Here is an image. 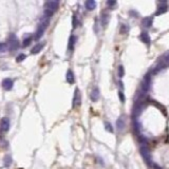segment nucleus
<instances>
[{
    "label": "nucleus",
    "mask_w": 169,
    "mask_h": 169,
    "mask_svg": "<svg viewBox=\"0 0 169 169\" xmlns=\"http://www.w3.org/2000/svg\"><path fill=\"white\" fill-rule=\"evenodd\" d=\"M58 5H59L58 1H48V2H46V4H44V6H43L44 17H47V18L50 19L51 17L53 16V14H54V13L57 11Z\"/></svg>",
    "instance_id": "nucleus-1"
},
{
    "label": "nucleus",
    "mask_w": 169,
    "mask_h": 169,
    "mask_svg": "<svg viewBox=\"0 0 169 169\" xmlns=\"http://www.w3.org/2000/svg\"><path fill=\"white\" fill-rule=\"evenodd\" d=\"M49 21H50V19L47 18V17H43V18L41 19L40 23H39V26H38V29H37V31H36V34H35V39H39L42 35H43L44 31H46L47 26H48V24H49Z\"/></svg>",
    "instance_id": "nucleus-2"
},
{
    "label": "nucleus",
    "mask_w": 169,
    "mask_h": 169,
    "mask_svg": "<svg viewBox=\"0 0 169 169\" xmlns=\"http://www.w3.org/2000/svg\"><path fill=\"white\" fill-rule=\"evenodd\" d=\"M8 47L10 49V51H16L19 48V41L17 40L16 36L14 34H12L10 36V41H9Z\"/></svg>",
    "instance_id": "nucleus-3"
},
{
    "label": "nucleus",
    "mask_w": 169,
    "mask_h": 169,
    "mask_svg": "<svg viewBox=\"0 0 169 169\" xmlns=\"http://www.w3.org/2000/svg\"><path fill=\"white\" fill-rule=\"evenodd\" d=\"M13 84H14V81L11 78H4L3 81H2V87H3V89L6 91L12 90Z\"/></svg>",
    "instance_id": "nucleus-4"
},
{
    "label": "nucleus",
    "mask_w": 169,
    "mask_h": 169,
    "mask_svg": "<svg viewBox=\"0 0 169 169\" xmlns=\"http://www.w3.org/2000/svg\"><path fill=\"white\" fill-rule=\"evenodd\" d=\"M0 126H1V130L4 131V132H6V131H9V129H10V119H8V117H3V119H1V122H0Z\"/></svg>",
    "instance_id": "nucleus-5"
},
{
    "label": "nucleus",
    "mask_w": 169,
    "mask_h": 169,
    "mask_svg": "<svg viewBox=\"0 0 169 169\" xmlns=\"http://www.w3.org/2000/svg\"><path fill=\"white\" fill-rule=\"evenodd\" d=\"M81 93H79V90L78 89H76L75 90V93H74V97H73V107H77L79 106V104H81Z\"/></svg>",
    "instance_id": "nucleus-6"
},
{
    "label": "nucleus",
    "mask_w": 169,
    "mask_h": 169,
    "mask_svg": "<svg viewBox=\"0 0 169 169\" xmlns=\"http://www.w3.org/2000/svg\"><path fill=\"white\" fill-rule=\"evenodd\" d=\"M44 47V42H39V43H36V46L31 50V53L32 54H38L39 52L43 49Z\"/></svg>",
    "instance_id": "nucleus-7"
},
{
    "label": "nucleus",
    "mask_w": 169,
    "mask_h": 169,
    "mask_svg": "<svg viewBox=\"0 0 169 169\" xmlns=\"http://www.w3.org/2000/svg\"><path fill=\"white\" fill-rule=\"evenodd\" d=\"M91 99H92L93 102H96L97 99L99 98V90L97 88H94L92 90V92H91V95H90Z\"/></svg>",
    "instance_id": "nucleus-8"
},
{
    "label": "nucleus",
    "mask_w": 169,
    "mask_h": 169,
    "mask_svg": "<svg viewBox=\"0 0 169 169\" xmlns=\"http://www.w3.org/2000/svg\"><path fill=\"white\" fill-rule=\"evenodd\" d=\"M84 5H86L87 10L92 11V10H94V9L96 8V2H95L94 0H88V1H86Z\"/></svg>",
    "instance_id": "nucleus-9"
},
{
    "label": "nucleus",
    "mask_w": 169,
    "mask_h": 169,
    "mask_svg": "<svg viewBox=\"0 0 169 169\" xmlns=\"http://www.w3.org/2000/svg\"><path fill=\"white\" fill-rule=\"evenodd\" d=\"M67 81H68L69 84H74L75 81V78H74V74H73V72L71 70H69L68 72H67Z\"/></svg>",
    "instance_id": "nucleus-10"
},
{
    "label": "nucleus",
    "mask_w": 169,
    "mask_h": 169,
    "mask_svg": "<svg viewBox=\"0 0 169 169\" xmlns=\"http://www.w3.org/2000/svg\"><path fill=\"white\" fill-rule=\"evenodd\" d=\"M140 38H141V40L143 41L144 43H150V37H149L148 33L143 32L141 35H140Z\"/></svg>",
    "instance_id": "nucleus-11"
},
{
    "label": "nucleus",
    "mask_w": 169,
    "mask_h": 169,
    "mask_svg": "<svg viewBox=\"0 0 169 169\" xmlns=\"http://www.w3.org/2000/svg\"><path fill=\"white\" fill-rule=\"evenodd\" d=\"M116 127H117V130H119V131H122L125 128V121H124L123 117H119L116 121Z\"/></svg>",
    "instance_id": "nucleus-12"
},
{
    "label": "nucleus",
    "mask_w": 169,
    "mask_h": 169,
    "mask_svg": "<svg viewBox=\"0 0 169 169\" xmlns=\"http://www.w3.org/2000/svg\"><path fill=\"white\" fill-rule=\"evenodd\" d=\"M141 153H142V155L144 157V159H145L146 161L148 162V163H150V157H149V152H148L147 148H146V147H142L141 148Z\"/></svg>",
    "instance_id": "nucleus-13"
},
{
    "label": "nucleus",
    "mask_w": 169,
    "mask_h": 169,
    "mask_svg": "<svg viewBox=\"0 0 169 169\" xmlns=\"http://www.w3.org/2000/svg\"><path fill=\"white\" fill-rule=\"evenodd\" d=\"M75 41H76V37L73 36V35H72V36L70 37V39H69V47H68L69 51H72L73 49H74Z\"/></svg>",
    "instance_id": "nucleus-14"
},
{
    "label": "nucleus",
    "mask_w": 169,
    "mask_h": 169,
    "mask_svg": "<svg viewBox=\"0 0 169 169\" xmlns=\"http://www.w3.org/2000/svg\"><path fill=\"white\" fill-rule=\"evenodd\" d=\"M3 164H4V166H6V167H9V166L12 164V157H11V155H5V157H4Z\"/></svg>",
    "instance_id": "nucleus-15"
},
{
    "label": "nucleus",
    "mask_w": 169,
    "mask_h": 169,
    "mask_svg": "<svg viewBox=\"0 0 169 169\" xmlns=\"http://www.w3.org/2000/svg\"><path fill=\"white\" fill-rule=\"evenodd\" d=\"M166 11H167V5H166V4H164V5H161L159 8V10L157 11V15L163 14V13H165Z\"/></svg>",
    "instance_id": "nucleus-16"
},
{
    "label": "nucleus",
    "mask_w": 169,
    "mask_h": 169,
    "mask_svg": "<svg viewBox=\"0 0 169 169\" xmlns=\"http://www.w3.org/2000/svg\"><path fill=\"white\" fill-rule=\"evenodd\" d=\"M143 24L145 26H151V24H152V18H149V17H147V18H144L143 19Z\"/></svg>",
    "instance_id": "nucleus-17"
},
{
    "label": "nucleus",
    "mask_w": 169,
    "mask_h": 169,
    "mask_svg": "<svg viewBox=\"0 0 169 169\" xmlns=\"http://www.w3.org/2000/svg\"><path fill=\"white\" fill-rule=\"evenodd\" d=\"M108 21H109V15L108 14H103V17H102V24L105 26H107Z\"/></svg>",
    "instance_id": "nucleus-18"
},
{
    "label": "nucleus",
    "mask_w": 169,
    "mask_h": 169,
    "mask_svg": "<svg viewBox=\"0 0 169 169\" xmlns=\"http://www.w3.org/2000/svg\"><path fill=\"white\" fill-rule=\"evenodd\" d=\"M8 43H5V42H0V52L4 53L8 51Z\"/></svg>",
    "instance_id": "nucleus-19"
},
{
    "label": "nucleus",
    "mask_w": 169,
    "mask_h": 169,
    "mask_svg": "<svg viewBox=\"0 0 169 169\" xmlns=\"http://www.w3.org/2000/svg\"><path fill=\"white\" fill-rule=\"evenodd\" d=\"M129 32V26L127 24H123L121 28V33L122 34H127Z\"/></svg>",
    "instance_id": "nucleus-20"
},
{
    "label": "nucleus",
    "mask_w": 169,
    "mask_h": 169,
    "mask_svg": "<svg viewBox=\"0 0 169 169\" xmlns=\"http://www.w3.org/2000/svg\"><path fill=\"white\" fill-rule=\"evenodd\" d=\"M31 41H32V37H29V38H26L23 40V43H22V46L23 47H26V46H29V44L31 43Z\"/></svg>",
    "instance_id": "nucleus-21"
},
{
    "label": "nucleus",
    "mask_w": 169,
    "mask_h": 169,
    "mask_svg": "<svg viewBox=\"0 0 169 169\" xmlns=\"http://www.w3.org/2000/svg\"><path fill=\"white\" fill-rule=\"evenodd\" d=\"M124 74H125V71H124V67L123 66H119V77H123Z\"/></svg>",
    "instance_id": "nucleus-22"
},
{
    "label": "nucleus",
    "mask_w": 169,
    "mask_h": 169,
    "mask_svg": "<svg viewBox=\"0 0 169 169\" xmlns=\"http://www.w3.org/2000/svg\"><path fill=\"white\" fill-rule=\"evenodd\" d=\"M23 59H26V55H24V54H20V55H18V56H17L16 60L18 61V63H20V61H22Z\"/></svg>",
    "instance_id": "nucleus-23"
},
{
    "label": "nucleus",
    "mask_w": 169,
    "mask_h": 169,
    "mask_svg": "<svg viewBox=\"0 0 169 169\" xmlns=\"http://www.w3.org/2000/svg\"><path fill=\"white\" fill-rule=\"evenodd\" d=\"M105 126H106V130H108L109 132H113V128H112V126H111L110 124H109V123H106Z\"/></svg>",
    "instance_id": "nucleus-24"
},
{
    "label": "nucleus",
    "mask_w": 169,
    "mask_h": 169,
    "mask_svg": "<svg viewBox=\"0 0 169 169\" xmlns=\"http://www.w3.org/2000/svg\"><path fill=\"white\" fill-rule=\"evenodd\" d=\"M119 99H121V102H125V96H124V93L123 92H119Z\"/></svg>",
    "instance_id": "nucleus-25"
},
{
    "label": "nucleus",
    "mask_w": 169,
    "mask_h": 169,
    "mask_svg": "<svg viewBox=\"0 0 169 169\" xmlns=\"http://www.w3.org/2000/svg\"><path fill=\"white\" fill-rule=\"evenodd\" d=\"M107 4H108V5H114V4H116V1H108Z\"/></svg>",
    "instance_id": "nucleus-26"
},
{
    "label": "nucleus",
    "mask_w": 169,
    "mask_h": 169,
    "mask_svg": "<svg viewBox=\"0 0 169 169\" xmlns=\"http://www.w3.org/2000/svg\"><path fill=\"white\" fill-rule=\"evenodd\" d=\"M153 167H154V169H161L159 166H157V165H153Z\"/></svg>",
    "instance_id": "nucleus-27"
},
{
    "label": "nucleus",
    "mask_w": 169,
    "mask_h": 169,
    "mask_svg": "<svg viewBox=\"0 0 169 169\" xmlns=\"http://www.w3.org/2000/svg\"><path fill=\"white\" fill-rule=\"evenodd\" d=\"M167 59H168V60H169V55H168V56H167Z\"/></svg>",
    "instance_id": "nucleus-28"
}]
</instances>
